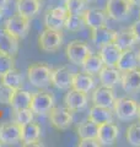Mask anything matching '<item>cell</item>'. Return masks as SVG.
Masks as SVG:
<instances>
[{
	"mask_svg": "<svg viewBox=\"0 0 140 147\" xmlns=\"http://www.w3.org/2000/svg\"><path fill=\"white\" fill-rule=\"evenodd\" d=\"M52 69L44 63H36L27 67V79L32 86L44 88L50 84Z\"/></svg>",
	"mask_w": 140,
	"mask_h": 147,
	"instance_id": "cell-1",
	"label": "cell"
},
{
	"mask_svg": "<svg viewBox=\"0 0 140 147\" xmlns=\"http://www.w3.org/2000/svg\"><path fill=\"white\" fill-rule=\"evenodd\" d=\"M139 103L133 98L129 97H120L116 98V102L113 104V112L116 117L122 121L133 120L138 117Z\"/></svg>",
	"mask_w": 140,
	"mask_h": 147,
	"instance_id": "cell-2",
	"label": "cell"
},
{
	"mask_svg": "<svg viewBox=\"0 0 140 147\" xmlns=\"http://www.w3.org/2000/svg\"><path fill=\"white\" fill-rule=\"evenodd\" d=\"M63 32L52 30V28H46L41 32L38 37V44L41 50L46 53H55L62 48L63 45Z\"/></svg>",
	"mask_w": 140,
	"mask_h": 147,
	"instance_id": "cell-3",
	"label": "cell"
},
{
	"mask_svg": "<svg viewBox=\"0 0 140 147\" xmlns=\"http://www.w3.org/2000/svg\"><path fill=\"white\" fill-rule=\"evenodd\" d=\"M73 110L67 107H53L49 112V123L55 130L63 131L73 125Z\"/></svg>",
	"mask_w": 140,
	"mask_h": 147,
	"instance_id": "cell-4",
	"label": "cell"
},
{
	"mask_svg": "<svg viewBox=\"0 0 140 147\" xmlns=\"http://www.w3.org/2000/svg\"><path fill=\"white\" fill-rule=\"evenodd\" d=\"M91 53L92 52H91L90 47L87 45V43L82 42V40H79V39L69 42L67 48H65V54H67L68 60L77 66H81L84 60H85Z\"/></svg>",
	"mask_w": 140,
	"mask_h": 147,
	"instance_id": "cell-5",
	"label": "cell"
},
{
	"mask_svg": "<svg viewBox=\"0 0 140 147\" xmlns=\"http://www.w3.org/2000/svg\"><path fill=\"white\" fill-rule=\"evenodd\" d=\"M132 6L133 5L129 0H107L105 10L108 18L122 22L130 16Z\"/></svg>",
	"mask_w": 140,
	"mask_h": 147,
	"instance_id": "cell-6",
	"label": "cell"
},
{
	"mask_svg": "<svg viewBox=\"0 0 140 147\" xmlns=\"http://www.w3.org/2000/svg\"><path fill=\"white\" fill-rule=\"evenodd\" d=\"M54 107V97L49 92H35L32 93L31 99V110L37 115H44L49 113L50 109Z\"/></svg>",
	"mask_w": 140,
	"mask_h": 147,
	"instance_id": "cell-7",
	"label": "cell"
},
{
	"mask_svg": "<svg viewBox=\"0 0 140 147\" xmlns=\"http://www.w3.org/2000/svg\"><path fill=\"white\" fill-rule=\"evenodd\" d=\"M4 27H5L11 34L17 37L18 39L25 38L30 31V18L23 17L20 13H15V15L9 17L5 21Z\"/></svg>",
	"mask_w": 140,
	"mask_h": 147,
	"instance_id": "cell-8",
	"label": "cell"
},
{
	"mask_svg": "<svg viewBox=\"0 0 140 147\" xmlns=\"http://www.w3.org/2000/svg\"><path fill=\"white\" fill-rule=\"evenodd\" d=\"M91 102L95 105L106 108H113V104L116 102V94L114 90L111 87H106L100 85L99 87L92 90L91 94Z\"/></svg>",
	"mask_w": 140,
	"mask_h": 147,
	"instance_id": "cell-9",
	"label": "cell"
},
{
	"mask_svg": "<svg viewBox=\"0 0 140 147\" xmlns=\"http://www.w3.org/2000/svg\"><path fill=\"white\" fill-rule=\"evenodd\" d=\"M41 135V125L33 120L21 126V142L23 146H42V144H38Z\"/></svg>",
	"mask_w": 140,
	"mask_h": 147,
	"instance_id": "cell-10",
	"label": "cell"
},
{
	"mask_svg": "<svg viewBox=\"0 0 140 147\" xmlns=\"http://www.w3.org/2000/svg\"><path fill=\"white\" fill-rule=\"evenodd\" d=\"M64 104L73 112H80L84 110L88 104L87 93H84L77 90L69 88L64 96Z\"/></svg>",
	"mask_w": 140,
	"mask_h": 147,
	"instance_id": "cell-11",
	"label": "cell"
},
{
	"mask_svg": "<svg viewBox=\"0 0 140 147\" xmlns=\"http://www.w3.org/2000/svg\"><path fill=\"white\" fill-rule=\"evenodd\" d=\"M119 135V127L114 123H105L99 125L96 139L101 146H113Z\"/></svg>",
	"mask_w": 140,
	"mask_h": 147,
	"instance_id": "cell-12",
	"label": "cell"
},
{
	"mask_svg": "<svg viewBox=\"0 0 140 147\" xmlns=\"http://www.w3.org/2000/svg\"><path fill=\"white\" fill-rule=\"evenodd\" d=\"M21 126L15 121L3 124L0 126V142L4 145H15L21 142Z\"/></svg>",
	"mask_w": 140,
	"mask_h": 147,
	"instance_id": "cell-13",
	"label": "cell"
},
{
	"mask_svg": "<svg viewBox=\"0 0 140 147\" xmlns=\"http://www.w3.org/2000/svg\"><path fill=\"white\" fill-rule=\"evenodd\" d=\"M74 74L67 66H59L52 70L50 84L58 90H69L71 88Z\"/></svg>",
	"mask_w": 140,
	"mask_h": 147,
	"instance_id": "cell-14",
	"label": "cell"
},
{
	"mask_svg": "<svg viewBox=\"0 0 140 147\" xmlns=\"http://www.w3.org/2000/svg\"><path fill=\"white\" fill-rule=\"evenodd\" d=\"M17 37L11 34L5 27H0V54L15 57L18 52L20 42Z\"/></svg>",
	"mask_w": 140,
	"mask_h": 147,
	"instance_id": "cell-15",
	"label": "cell"
},
{
	"mask_svg": "<svg viewBox=\"0 0 140 147\" xmlns=\"http://www.w3.org/2000/svg\"><path fill=\"white\" fill-rule=\"evenodd\" d=\"M82 17L85 20L86 27L88 28H99V27L106 26L107 21H108V16H107L106 10H101V9H86L82 13Z\"/></svg>",
	"mask_w": 140,
	"mask_h": 147,
	"instance_id": "cell-16",
	"label": "cell"
},
{
	"mask_svg": "<svg viewBox=\"0 0 140 147\" xmlns=\"http://www.w3.org/2000/svg\"><path fill=\"white\" fill-rule=\"evenodd\" d=\"M120 86L127 93H138L140 92V69L135 67L133 70L122 72Z\"/></svg>",
	"mask_w": 140,
	"mask_h": 147,
	"instance_id": "cell-17",
	"label": "cell"
},
{
	"mask_svg": "<svg viewBox=\"0 0 140 147\" xmlns=\"http://www.w3.org/2000/svg\"><path fill=\"white\" fill-rule=\"evenodd\" d=\"M123 50L119 49L113 42H109L105 45L100 47L99 55L101 57L102 61L106 66H116L119 60V57Z\"/></svg>",
	"mask_w": 140,
	"mask_h": 147,
	"instance_id": "cell-18",
	"label": "cell"
},
{
	"mask_svg": "<svg viewBox=\"0 0 140 147\" xmlns=\"http://www.w3.org/2000/svg\"><path fill=\"white\" fill-rule=\"evenodd\" d=\"M96 86V81L93 76L87 72H76L73 76V84L71 88L77 90L84 93H90Z\"/></svg>",
	"mask_w": 140,
	"mask_h": 147,
	"instance_id": "cell-19",
	"label": "cell"
},
{
	"mask_svg": "<svg viewBox=\"0 0 140 147\" xmlns=\"http://www.w3.org/2000/svg\"><path fill=\"white\" fill-rule=\"evenodd\" d=\"M99 79L100 84L102 86L111 87L113 88L116 85L120 84V79H122V71H119L116 66H103L99 72Z\"/></svg>",
	"mask_w": 140,
	"mask_h": 147,
	"instance_id": "cell-20",
	"label": "cell"
},
{
	"mask_svg": "<svg viewBox=\"0 0 140 147\" xmlns=\"http://www.w3.org/2000/svg\"><path fill=\"white\" fill-rule=\"evenodd\" d=\"M87 119H90L99 125L105 123H113V112H112V108L100 107V105L93 104L88 110Z\"/></svg>",
	"mask_w": 140,
	"mask_h": 147,
	"instance_id": "cell-21",
	"label": "cell"
},
{
	"mask_svg": "<svg viewBox=\"0 0 140 147\" xmlns=\"http://www.w3.org/2000/svg\"><path fill=\"white\" fill-rule=\"evenodd\" d=\"M116 36V31L109 28L107 26H102L99 28L91 30V42L96 45V47H102L109 42H113Z\"/></svg>",
	"mask_w": 140,
	"mask_h": 147,
	"instance_id": "cell-22",
	"label": "cell"
},
{
	"mask_svg": "<svg viewBox=\"0 0 140 147\" xmlns=\"http://www.w3.org/2000/svg\"><path fill=\"white\" fill-rule=\"evenodd\" d=\"M41 0H17L16 1L17 13L30 20L41 11Z\"/></svg>",
	"mask_w": 140,
	"mask_h": 147,
	"instance_id": "cell-23",
	"label": "cell"
},
{
	"mask_svg": "<svg viewBox=\"0 0 140 147\" xmlns=\"http://www.w3.org/2000/svg\"><path fill=\"white\" fill-rule=\"evenodd\" d=\"M138 65H139V60H138L137 53L133 49H127V50H123L122 54H120L119 60L117 63L116 67L119 71L125 72V71H129V70H133V69L138 67Z\"/></svg>",
	"mask_w": 140,
	"mask_h": 147,
	"instance_id": "cell-24",
	"label": "cell"
},
{
	"mask_svg": "<svg viewBox=\"0 0 140 147\" xmlns=\"http://www.w3.org/2000/svg\"><path fill=\"white\" fill-rule=\"evenodd\" d=\"M113 43L122 50L127 49H133V47L138 43L135 39L133 32L129 30H122V31H116V36L113 39Z\"/></svg>",
	"mask_w": 140,
	"mask_h": 147,
	"instance_id": "cell-25",
	"label": "cell"
},
{
	"mask_svg": "<svg viewBox=\"0 0 140 147\" xmlns=\"http://www.w3.org/2000/svg\"><path fill=\"white\" fill-rule=\"evenodd\" d=\"M31 99H32V93L26 90L18 88L15 91L14 97L10 102V105L14 110L16 109H25L31 107Z\"/></svg>",
	"mask_w": 140,
	"mask_h": 147,
	"instance_id": "cell-26",
	"label": "cell"
},
{
	"mask_svg": "<svg viewBox=\"0 0 140 147\" xmlns=\"http://www.w3.org/2000/svg\"><path fill=\"white\" fill-rule=\"evenodd\" d=\"M105 66L103 61H102V59L99 54H90L88 57L84 60L82 63V71L84 72H87L90 74V75H99V72L101 71V69Z\"/></svg>",
	"mask_w": 140,
	"mask_h": 147,
	"instance_id": "cell-27",
	"label": "cell"
},
{
	"mask_svg": "<svg viewBox=\"0 0 140 147\" xmlns=\"http://www.w3.org/2000/svg\"><path fill=\"white\" fill-rule=\"evenodd\" d=\"M97 131H99V124L93 123L90 119L80 123L76 127V134L80 139H93L97 136Z\"/></svg>",
	"mask_w": 140,
	"mask_h": 147,
	"instance_id": "cell-28",
	"label": "cell"
},
{
	"mask_svg": "<svg viewBox=\"0 0 140 147\" xmlns=\"http://www.w3.org/2000/svg\"><path fill=\"white\" fill-rule=\"evenodd\" d=\"M1 82L12 87V88H15V90H18V88H22L23 77L21 75V72L14 67L10 71H7L6 74H4L1 76Z\"/></svg>",
	"mask_w": 140,
	"mask_h": 147,
	"instance_id": "cell-29",
	"label": "cell"
},
{
	"mask_svg": "<svg viewBox=\"0 0 140 147\" xmlns=\"http://www.w3.org/2000/svg\"><path fill=\"white\" fill-rule=\"evenodd\" d=\"M86 27L85 20L82 15H70L67 17L65 21V28L70 32H80Z\"/></svg>",
	"mask_w": 140,
	"mask_h": 147,
	"instance_id": "cell-30",
	"label": "cell"
},
{
	"mask_svg": "<svg viewBox=\"0 0 140 147\" xmlns=\"http://www.w3.org/2000/svg\"><path fill=\"white\" fill-rule=\"evenodd\" d=\"M125 139L130 146L140 147V123H134L129 125L125 132Z\"/></svg>",
	"mask_w": 140,
	"mask_h": 147,
	"instance_id": "cell-31",
	"label": "cell"
},
{
	"mask_svg": "<svg viewBox=\"0 0 140 147\" xmlns=\"http://www.w3.org/2000/svg\"><path fill=\"white\" fill-rule=\"evenodd\" d=\"M35 113L31 110V108L25 109H16L12 112V121H15L20 125H25V124L33 120Z\"/></svg>",
	"mask_w": 140,
	"mask_h": 147,
	"instance_id": "cell-32",
	"label": "cell"
},
{
	"mask_svg": "<svg viewBox=\"0 0 140 147\" xmlns=\"http://www.w3.org/2000/svg\"><path fill=\"white\" fill-rule=\"evenodd\" d=\"M65 21L67 20L54 16L53 13H50L49 11H47L46 15H44V25H46L47 28L62 31L63 28H65Z\"/></svg>",
	"mask_w": 140,
	"mask_h": 147,
	"instance_id": "cell-33",
	"label": "cell"
},
{
	"mask_svg": "<svg viewBox=\"0 0 140 147\" xmlns=\"http://www.w3.org/2000/svg\"><path fill=\"white\" fill-rule=\"evenodd\" d=\"M86 1L84 0H65L64 5L70 15H82L86 10Z\"/></svg>",
	"mask_w": 140,
	"mask_h": 147,
	"instance_id": "cell-34",
	"label": "cell"
},
{
	"mask_svg": "<svg viewBox=\"0 0 140 147\" xmlns=\"http://www.w3.org/2000/svg\"><path fill=\"white\" fill-rule=\"evenodd\" d=\"M14 67H15V57L7 54H0V77Z\"/></svg>",
	"mask_w": 140,
	"mask_h": 147,
	"instance_id": "cell-35",
	"label": "cell"
},
{
	"mask_svg": "<svg viewBox=\"0 0 140 147\" xmlns=\"http://www.w3.org/2000/svg\"><path fill=\"white\" fill-rule=\"evenodd\" d=\"M15 91V88L1 82L0 84V104H10Z\"/></svg>",
	"mask_w": 140,
	"mask_h": 147,
	"instance_id": "cell-36",
	"label": "cell"
},
{
	"mask_svg": "<svg viewBox=\"0 0 140 147\" xmlns=\"http://www.w3.org/2000/svg\"><path fill=\"white\" fill-rule=\"evenodd\" d=\"M77 146L79 147H100L101 145L99 140L96 137H93V139H80Z\"/></svg>",
	"mask_w": 140,
	"mask_h": 147,
	"instance_id": "cell-37",
	"label": "cell"
},
{
	"mask_svg": "<svg viewBox=\"0 0 140 147\" xmlns=\"http://www.w3.org/2000/svg\"><path fill=\"white\" fill-rule=\"evenodd\" d=\"M130 31L133 32L135 39H137L138 42H140V18L137 20L132 26H130Z\"/></svg>",
	"mask_w": 140,
	"mask_h": 147,
	"instance_id": "cell-38",
	"label": "cell"
},
{
	"mask_svg": "<svg viewBox=\"0 0 140 147\" xmlns=\"http://www.w3.org/2000/svg\"><path fill=\"white\" fill-rule=\"evenodd\" d=\"M9 5V0H0V11H4Z\"/></svg>",
	"mask_w": 140,
	"mask_h": 147,
	"instance_id": "cell-39",
	"label": "cell"
},
{
	"mask_svg": "<svg viewBox=\"0 0 140 147\" xmlns=\"http://www.w3.org/2000/svg\"><path fill=\"white\" fill-rule=\"evenodd\" d=\"M132 3V5H137V6H140V0H129Z\"/></svg>",
	"mask_w": 140,
	"mask_h": 147,
	"instance_id": "cell-40",
	"label": "cell"
},
{
	"mask_svg": "<svg viewBox=\"0 0 140 147\" xmlns=\"http://www.w3.org/2000/svg\"><path fill=\"white\" fill-rule=\"evenodd\" d=\"M137 55H138V60H139V64H140V49H139V52L137 53Z\"/></svg>",
	"mask_w": 140,
	"mask_h": 147,
	"instance_id": "cell-41",
	"label": "cell"
},
{
	"mask_svg": "<svg viewBox=\"0 0 140 147\" xmlns=\"http://www.w3.org/2000/svg\"><path fill=\"white\" fill-rule=\"evenodd\" d=\"M84 1H86V3L88 4V3H95V1H96V0H84Z\"/></svg>",
	"mask_w": 140,
	"mask_h": 147,
	"instance_id": "cell-42",
	"label": "cell"
},
{
	"mask_svg": "<svg viewBox=\"0 0 140 147\" xmlns=\"http://www.w3.org/2000/svg\"><path fill=\"white\" fill-rule=\"evenodd\" d=\"M138 118H139V121H140V105H139V110H138Z\"/></svg>",
	"mask_w": 140,
	"mask_h": 147,
	"instance_id": "cell-43",
	"label": "cell"
},
{
	"mask_svg": "<svg viewBox=\"0 0 140 147\" xmlns=\"http://www.w3.org/2000/svg\"><path fill=\"white\" fill-rule=\"evenodd\" d=\"M1 12H3V11H0V18H1V16H3V15H1Z\"/></svg>",
	"mask_w": 140,
	"mask_h": 147,
	"instance_id": "cell-44",
	"label": "cell"
},
{
	"mask_svg": "<svg viewBox=\"0 0 140 147\" xmlns=\"http://www.w3.org/2000/svg\"><path fill=\"white\" fill-rule=\"evenodd\" d=\"M0 146H1V142H0Z\"/></svg>",
	"mask_w": 140,
	"mask_h": 147,
	"instance_id": "cell-45",
	"label": "cell"
},
{
	"mask_svg": "<svg viewBox=\"0 0 140 147\" xmlns=\"http://www.w3.org/2000/svg\"><path fill=\"white\" fill-rule=\"evenodd\" d=\"M41 1H44V0H41Z\"/></svg>",
	"mask_w": 140,
	"mask_h": 147,
	"instance_id": "cell-46",
	"label": "cell"
},
{
	"mask_svg": "<svg viewBox=\"0 0 140 147\" xmlns=\"http://www.w3.org/2000/svg\"><path fill=\"white\" fill-rule=\"evenodd\" d=\"M139 15H140V11H139Z\"/></svg>",
	"mask_w": 140,
	"mask_h": 147,
	"instance_id": "cell-47",
	"label": "cell"
}]
</instances>
